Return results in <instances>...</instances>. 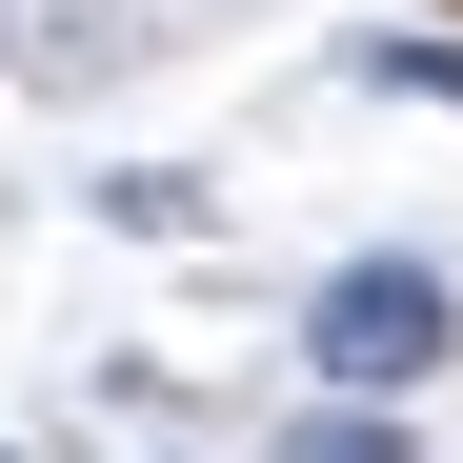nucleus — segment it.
Returning a JSON list of instances; mask_svg holds the SVG:
<instances>
[{
    "label": "nucleus",
    "instance_id": "obj_1",
    "mask_svg": "<svg viewBox=\"0 0 463 463\" xmlns=\"http://www.w3.org/2000/svg\"><path fill=\"white\" fill-rule=\"evenodd\" d=\"M443 363H463V282H443V262L363 242V262L302 282V383H323V403H423Z\"/></svg>",
    "mask_w": 463,
    "mask_h": 463
},
{
    "label": "nucleus",
    "instance_id": "obj_4",
    "mask_svg": "<svg viewBox=\"0 0 463 463\" xmlns=\"http://www.w3.org/2000/svg\"><path fill=\"white\" fill-rule=\"evenodd\" d=\"M363 81H383V101H463V41H383Z\"/></svg>",
    "mask_w": 463,
    "mask_h": 463
},
{
    "label": "nucleus",
    "instance_id": "obj_3",
    "mask_svg": "<svg viewBox=\"0 0 463 463\" xmlns=\"http://www.w3.org/2000/svg\"><path fill=\"white\" fill-rule=\"evenodd\" d=\"M101 222H121V242H202V182H182V162H141V182H101Z\"/></svg>",
    "mask_w": 463,
    "mask_h": 463
},
{
    "label": "nucleus",
    "instance_id": "obj_2",
    "mask_svg": "<svg viewBox=\"0 0 463 463\" xmlns=\"http://www.w3.org/2000/svg\"><path fill=\"white\" fill-rule=\"evenodd\" d=\"M282 463H423L403 403H282Z\"/></svg>",
    "mask_w": 463,
    "mask_h": 463
}]
</instances>
